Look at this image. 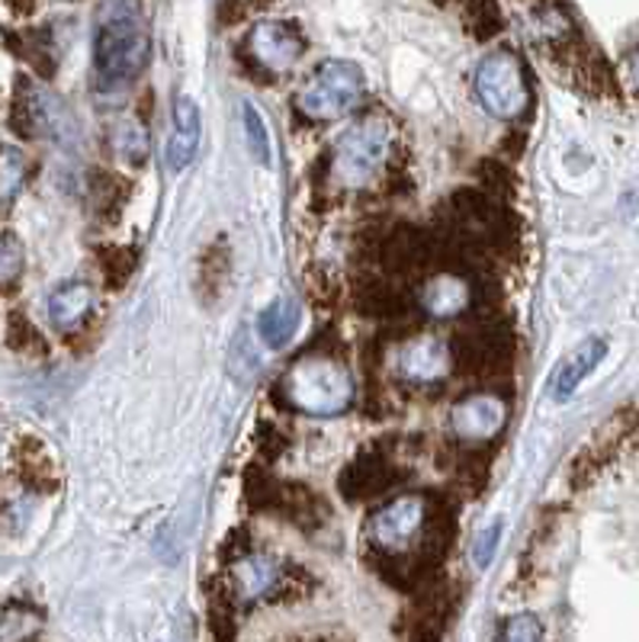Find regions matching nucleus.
<instances>
[{"mask_svg": "<svg viewBox=\"0 0 639 642\" xmlns=\"http://www.w3.org/2000/svg\"><path fill=\"white\" fill-rule=\"evenodd\" d=\"M152 59V35L139 0H110L97 17L93 64L97 81L113 91L135 81Z\"/></svg>", "mask_w": 639, "mask_h": 642, "instance_id": "f257e3e1", "label": "nucleus"}, {"mask_svg": "<svg viewBox=\"0 0 639 642\" xmlns=\"http://www.w3.org/2000/svg\"><path fill=\"white\" fill-rule=\"evenodd\" d=\"M283 398L296 411L332 418L351 408L354 379L347 367L332 354H303L283 376Z\"/></svg>", "mask_w": 639, "mask_h": 642, "instance_id": "f03ea898", "label": "nucleus"}, {"mask_svg": "<svg viewBox=\"0 0 639 642\" xmlns=\"http://www.w3.org/2000/svg\"><path fill=\"white\" fill-rule=\"evenodd\" d=\"M364 71L357 64L344 59L322 62L296 93V110L312 123H332L347 116L364 100Z\"/></svg>", "mask_w": 639, "mask_h": 642, "instance_id": "7ed1b4c3", "label": "nucleus"}, {"mask_svg": "<svg viewBox=\"0 0 639 642\" xmlns=\"http://www.w3.org/2000/svg\"><path fill=\"white\" fill-rule=\"evenodd\" d=\"M389 145H393V132L386 120L366 116L361 123H354L337 139L335 154H332V177L341 186L369 184L383 171L389 157Z\"/></svg>", "mask_w": 639, "mask_h": 642, "instance_id": "20e7f679", "label": "nucleus"}, {"mask_svg": "<svg viewBox=\"0 0 639 642\" xmlns=\"http://www.w3.org/2000/svg\"><path fill=\"white\" fill-rule=\"evenodd\" d=\"M476 96L491 113L495 120H518L520 113L530 103V91H527V74L524 64L515 52L508 49H495L476 68Z\"/></svg>", "mask_w": 639, "mask_h": 642, "instance_id": "39448f33", "label": "nucleus"}, {"mask_svg": "<svg viewBox=\"0 0 639 642\" xmlns=\"http://www.w3.org/2000/svg\"><path fill=\"white\" fill-rule=\"evenodd\" d=\"M427 505L422 495H402L369 518V543L383 552H405L425 530Z\"/></svg>", "mask_w": 639, "mask_h": 642, "instance_id": "423d86ee", "label": "nucleus"}, {"mask_svg": "<svg viewBox=\"0 0 639 642\" xmlns=\"http://www.w3.org/2000/svg\"><path fill=\"white\" fill-rule=\"evenodd\" d=\"M305 42L296 27L280 23V20H261L244 39V55L247 62L267 74H286L293 64L303 59Z\"/></svg>", "mask_w": 639, "mask_h": 642, "instance_id": "0eeeda50", "label": "nucleus"}, {"mask_svg": "<svg viewBox=\"0 0 639 642\" xmlns=\"http://www.w3.org/2000/svg\"><path fill=\"white\" fill-rule=\"evenodd\" d=\"M17 129L27 135H42V139H61L64 129H71V116L64 113L59 100L52 93L32 84H20V96H17Z\"/></svg>", "mask_w": 639, "mask_h": 642, "instance_id": "6e6552de", "label": "nucleus"}, {"mask_svg": "<svg viewBox=\"0 0 639 642\" xmlns=\"http://www.w3.org/2000/svg\"><path fill=\"white\" fill-rule=\"evenodd\" d=\"M505 421H508V405L488 393L459 398L450 411V428L463 440H491L505 428Z\"/></svg>", "mask_w": 639, "mask_h": 642, "instance_id": "1a4fd4ad", "label": "nucleus"}, {"mask_svg": "<svg viewBox=\"0 0 639 642\" xmlns=\"http://www.w3.org/2000/svg\"><path fill=\"white\" fill-rule=\"evenodd\" d=\"M398 369L412 383H444L454 373V354L440 337L418 335L402 347Z\"/></svg>", "mask_w": 639, "mask_h": 642, "instance_id": "9d476101", "label": "nucleus"}, {"mask_svg": "<svg viewBox=\"0 0 639 642\" xmlns=\"http://www.w3.org/2000/svg\"><path fill=\"white\" fill-rule=\"evenodd\" d=\"M605 354H608V344H605V340H598V337L581 340L579 347L569 350V354L556 364V369H552V376H549V398H552V401H566V398L576 396L581 383L605 360Z\"/></svg>", "mask_w": 639, "mask_h": 642, "instance_id": "9b49d317", "label": "nucleus"}, {"mask_svg": "<svg viewBox=\"0 0 639 642\" xmlns=\"http://www.w3.org/2000/svg\"><path fill=\"white\" fill-rule=\"evenodd\" d=\"M200 125H203L200 106L190 96H178L174 110H171V139L164 149L168 171L181 174L193 164V157L200 152Z\"/></svg>", "mask_w": 639, "mask_h": 642, "instance_id": "f8f14e48", "label": "nucleus"}, {"mask_svg": "<svg viewBox=\"0 0 639 642\" xmlns=\"http://www.w3.org/2000/svg\"><path fill=\"white\" fill-rule=\"evenodd\" d=\"M229 579H232V591L239 594V601L254 604V601L267 598L271 591L280 588L283 569H280L276 559L264 556V552H244V556H239V559L232 562Z\"/></svg>", "mask_w": 639, "mask_h": 642, "instance_id": "ddd939ff", "label": "nucleus"}, {"mask_svg": "<svg viewBox=\"0 0 639 642\" xmlns=\"http://www.w3.org/2000/svg\"><path fill=\"white\" fill-rule=\"evenodd\" d=\"M93 306V289L84 283V279H68V283H61L55 286L52 293H49V299H45V315H49V322L61 328V332H71V328H78L84 318H88V312Z\"/></svg>", "mask_w": 639, "mask_h": 642, "instance_id": "4468645a", "label": "nucleus"}, {"mask_svg": "<svg viewBox=\"0 0 639 642\" xmlns=\"http://www.w3.org/2000/svg\"><path fill=\"white\" fill-rule=\"evenodd\" d=\"M473 306V289L459 276H434L422 293V308L430 318H457L466 308Z\"/></svg>", "mask_w": 639, "mask_h": 642, "instance_id": "2eb2a0df", "label": "nucleus"}, {"mask_svg": "<svg viewBox=\"0 0 639 642\" xmlns=\"http://www.w3.org/2000/svg\"><path fill=\"white\" fill-rule=\"evenodd\" d=\"M300 318H303L300 299H296V296H280V299H274L271 306L261 312V318H257V335H261V340H264L267 347L276 350V347H283L290 337L296 335Z\"/></svg>", "mask_w": 639, "mask_h": 642, "instance_id": "dca6fc26", "label": "nucleus"}, {"mask_svg": "<svg viewBox=\"0 0 639 642\" xmlns=\"http://www.w3.org/2000/svg\"><path fill=\"white\" fill-rule=\"evenodd\" d=\"M30 181V157L7 145L3 149V206H10L17 200V193H23V186Z\"/></svg>", "mask_w": 639, "mask_h": 642, "instance_id": "f3484780", "label": "nucleus"}, {"mask_svg": "<svg viewBox=\"0 0 639 642\" xmlns=\"http://www.w3.org/2000/svg\"><path fill=\"white\" fill-rule=\"evenodd\" d=\"M242 116H244V132H247V149L254 154V161H257V164H271V132H267L264 116L257 113L254 103H244Z\"/></svg>", "mask_w": 639, "mask_h": 642, "instance_id": "a211bd4d", "label": "nucleus"}, {"mask_svg": "<svg viewBox=\"0 0 639 642\" xmlns=\"http://www.w3.org/2000/svg\"><path fill=\"white\" fill-rule=\"evenodd\" d=\"M501 642H544V630L540 620L534 613H518L505 623L501 630Z\"/></svg>", "mask_w": 639, "mask_h": 642, "instance_id": "6ab92c4d", "label": "nucleus"}, {"mask_svg": "<svg viewBox=\"0 0 639 642\" xmlns=\"http://www.w3.org/2000/svg\"><path fill=\"white\" fill-rule=\"evenodd\" d=\"M498 540H501V523H498V520H495V523H488L486 530L476 537V543H473V559H476V565H479V569H486L488 562L495 559Z\"/></svg>", "mask_w": 639, "mask_h": 642, "instance_id": "aec40b11", "label": "nucleus"}, {"mask_svg": "<svg viewBox=\"0 0 639 642\" xmlns=\"http://www.w3.org/2000/svg\"><path fill=\"white\" fill-rule=\"evenodd\" d=\"M20 274H23V247L13 232H7L3 235V283L10 286Z\"/></svg>", "mask_w": 639, "mask_h": 642, "instance_id": "412c9836", "label": "nucleus"}, {"mask_svg": "<svg viewBox=\"0 0 639 642\" xmlns=\"http://www.w3.org/2000/svg\"><path fill=\"white\" fill-rule=\"evenodd\" d=\"M627 78H630V84L639 91V45L630 52V59H627Z\"/></svg>", "mask_w": 639, "mask_h": 642, "instance_id": "4be33fe9", "label": "nucleus"}]
</instances>
